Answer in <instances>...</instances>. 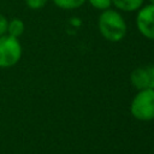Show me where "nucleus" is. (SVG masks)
I'll list each match as a JSON object with an SVG mask.
<instances>
[{"mask_svg": "<svg viewBox=\"0 0 154 154\" xmlns=\"http://www.w3.org/2000/svg\"><path fill=\"white\" fill-rule=\"evenodd\" d=\"M23 48L19 38L11 35L0 36V69L14 66L22 58Z\"/></svg>", "mask_w": 154, "mask_h": 154, "instance_id": "7ed1b4c3", "label": "nucleus"}, {"mask_svg": "<svg viewBox=\"0 0 154 154\" xmlns=\"http://www.w3.org/2000/svg\"><path fill=\"white\" fill-rule=\"evenodd\" d=\"M48 1L49 0H25V4L30 10H40L45 7Z\"/></svg>", "mask_w": 154, "mask_h": 154, "instance_id": "9d476101", "label": "nucleus"}, {"mask_svg": "<svg viewBox=\"0 0 154 154\" xmlns=\"http://www.w3.org/2000/svg\"><path fill=\"white\" fill-rule=\"evenodd\" d=\"M91 7L99 11H103L107 8H111L112 6V0H87Z\"/></svg>", "mask_w": 154, "mask_h": 154, "instance_id": "1a4fd4ad", "label": "nucleus"}, {"mask_svg": "<svg viewBox=\"0 0 154 154\" xmlns=\"http://www.w3.org/2000/svg\"><path fill=\"white\" fill-rule=\"evenodd\" d=\"M149 4H153L154 5V0H149Z\"/></svg>", "mask_w": 154, "mask_h": 154, "instance_id": "f8f14e48", "label": "nucleus"}, {"mask_svg": "<svg viewBox=\"0 0 154 154\" xmlns=\"http://www.w3.org/2000/svg\"><path fill=\"white\" fill-rule=\"evenodd\" d=\"M7 24H8V19L0 12V36L7 32Z\"/></svg>", "mask_w": 154, "mask_h": 154, "instance_id": "9b49d317", "label": "nucleus"}, {"mask_svg": "<svg viewBox=\"0 0 154 154\" xmlns=\"http://www.w3.org/2000/svg\"><path fill=\"white\" fill-rule=\"evenodd\" d=\"M136 12L135 23L138 32L148 40H154V5H143Z\"/></svg>", "mask_w": 154, "mask_h": 154, "instance_id": "20e7f679", "label": "nucleus"}, {"mask_svg": "<svg viewBox=\"0 0 154 154\" xmlns=\"http://www.w3.org/2000/svg\"><path fill=\"white\" fill-rule=\"evenodd\" d=\"M131 116L140 122L154 120V89H141L130 102Z\"/></svg>", "mask_w": 154, "mask_h": 154, "instance_id": "f03ea898", "label": "nucleus"}, {"mask_svg": "<svg viewBox=\"0 0 154 154\" xmlns=\"http://www.w3.org/2000/svg\"><path fill=\"white\" fill-rule=\"evenodd\" d=\"M52 1L57 7L61 10L71 11V10H77L82 7L87 0H52Z\"/></svg>", "mask_w": 154, "mask_h": 154, "instance_id": "6e6552de", "label": "nucleus"}, {"mask_svg": "<svg viewBox=\"0 0 154 154\" xmlns=\"http://www.w3.org/2000/svg\"><path fill=\"white\" fill-rule=\"evenodd\" d=\"M146 0H112V6L123 12H136L143 5Z\"/></svg>", "mask_w": 154, "mask_h": 154, "instance_id": "423d86ee", "label": "nucleus"}, {"mask_svg": "<svg viewBox=\"0 0 154 154\" xmlns=\"http://www.w3.org/2000/svg\"><path fill=\"white\" fill-rule=\"evenodd\" d=\"M24 29H25V25H24V22L19 18H13L11 20H8V24H7V35H11L13 37H17L19 38L23 32H24Z\"/></svg>", "mask_w": 154, "mask_h": 154, "instance_id": "0eeeda50", "label": "nucleus"}, {"mask_svg": "<svg viewBox=\"0 0 154 154\" xmlns=\"http://www.w3.org/2000/svg\"><path fill=\"white\" fill-rule=\"evenodd\" d=\"M97 29L101 36L108 42H119L128 32L125 18L120 11L113 8L101 11L97 18Z\"/></svg>", "mask_w": 154, "mask_h": 154, "instance_id": "f257e3e1", "label": "nucleus"}, {"mask_svg": "<svg viewBox=\"0 0 154 154\" xmlns=\"http://www.w3.org/2000/svg\"><path fill=\"white\" fill-rule=\"evenodd\" d=\"M130 83L136 90L154 89V65L135 69L130 73Z\"/></svg>", "mask_w": 154, "mask_h": 154, "instance_id": "39448f33", "label": "nucleus"}]
</instances>
